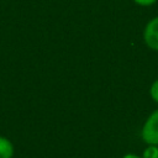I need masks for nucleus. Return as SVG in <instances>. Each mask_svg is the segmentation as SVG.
<instances>
[{
    "instance_id": "f03ea898",
    "label": "nucleus",
    "mask_w": 158,
    "mask_h": 158,
    "mask_svg": "<svg viewBox=\"0 0 158 158\" xmlns=\"http://www.w3.org/2000/svg\"><path fill=\"white\" fill-rule=\"evenodd\" d=\"M143 41L148 48L158 52V16L151 19L143 30Z\"/></svg>"
},
{
    "instance_id": "39448f33",
    "label": "nucleus",
    "mask_w": 158,
    "mask_h": 158,
    "mask_svg": "<svg viewBox=\"0 0 158 158\" xmlns=\"http://www.w3.org/2000/svg\"><path fill=\"white\" fill-rule=\"evenodd\" d=\"M149 95L153 99V101L158 104V79H156L152 83V85L149 88Z\"/></svg>"
},
{
    "instance_id": "423d86ee",
    "label": "nucleus",
    "mask_w": 158,
    "mask_h": 158,
    "mask_svg": "<svg viewBox=\"0 0 158 158\" xmlns=\"http://www.w3.org/2000/svg\"><path fill=\"white\" fill-rule=\"evenodd\" d=\"M135 4L139 5V6H151L153 4H156L158 0H133Z\"/></svg>"
},
{
    "instance_id": "0eeeda50",
    "label": "nucleus",
    "mask_w": 158,
    "mask_h": 158,
    "mask_svg": "<svg viewBox=\"0 0 158 158\" xmlns=\"http://www.w3.org/2000/svg\"><path fill=\"white\" fill-rule=\"evenodd\" d=\"M122 158H142V157H139V156H137V154H135V153H127V154H125Z\"/></svg>"
},
{
    "instance_id": "7ed1b4c3",
    "label": "nucleus",
    "mask_w": 158,
    "mask_h": 158,
    "mask_svg": "<svg viewBox=\"0 0 158 158\" xmlns=\"http://www.w3.org/2000/svg\"><path fill=\"white\" fill-rule=\"evenodd\" d=\"M14 143L5 136H0V158H14Z\"/></svg>"
},
{
    "instance_id": "f257e3e1",
    "label": "nucleus",
    "mask_w": 158,
    "mask_h": 158,
    "mask_svg": "<svg viewBox=\"0 0 158 158\" xmlns=\"http://www.w3.org/2000/svg\"><path fill=\"white\" fill-rule=\"evenodd\" d=\"M144 143L158 146V109H156L144 121L141 131Z\"/></svg>"
},
{
    "instance_id": "20e7f679",
    "label": "nucleus",
    "mask_w": 158,
    "mask_h": 158,
    "mask_svg": "<svg viewBox=\"0 0 158 158\" xmlns=\"http://www.w3.org/2000/svg\"><path fill=\"white\" fill-rule=\"evenodd\" d=\"M142 158H158V146L147 144L142 153Z\"/></svg>"
}]
</instances>
